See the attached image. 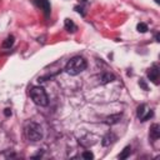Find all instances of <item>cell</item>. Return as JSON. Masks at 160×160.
<instances>
[{"label": "cell", "instance_id": "cell-1", "mask_svg": "<svg viewBox=\"0 0 160 160\" xmlns=\"http://www.w3.org/2000/svg\"><path fill=\"white\" fill-rule=\"evenodd\" d=\"M88 64H86V60L81 56H74L72 59H70L66 65H65V71L71 75V76H75V75H79L81 71H84L86 69Z\"/></svg>", "mask_w": 160, "mask_h": 160}, {"label": "cell", "instance_id": "cell-2", "mask_svg": "<svg viewBox=\"0 0 160 160\" xmlns=\"http://www.w3.org/2000/svg\"><path fill=\"white\" fill-rule=\"evenodd\" d=\"M25 135H26V139L29 141H32V142L39 141L42 139V129L39 124L30 121L25 126Z\"/></svg>", "mask_w": 160, "mask_h": 160}, {"label": "cell", "instance_id": "cell-3", "mask_svg": "<svg viewBox=\"0 0 160 160\" xmlns=\"http://www.w3.org/2000/svg\"><path fill=\"white\" fill-rule=\"evenodd\" d=\"M30 98L39 106H46L49 104L48 94L44 90V88H41V86H34V88H31V90H30Z\"/></svg>", "mask_w": 160, "mask_h": 160}, {"label": "cell", "instance_id": "cell-4", "mask_svg": "<svg viewBox=\"0 0 160 160\" xmlns=\"http://www.w3.org/2000/svg\"><path fill=\"white\" fill-rule=\"evenodd\" d=\"M152 116V110L149 109L145 104H141L138 108V118L140 119V121H146Z\"/></svg>", "mask_w": 160, "mask_h": 160}, {"label": "cell", "instance_id": "cell-5", "mask_svg": "<svg viewBox=\"0 0 160 160\" xmlns=\"http://www.w3.org/2000/svg\"><path fill=\"white\" fill-rule=\"evenodd\" d=\"M148 76H149V79H150L155 85H158V84H159V68H158L156 65H152V66L148 70Z\"/></svg>", "mask_w": 160, "mask_h": 160}, {"label": "cell", "instance_id": "cell-6", "mask_svg": "<svg viewBox=\"0 0 160 160\" xmlns=\"http://www.w3.org/2000/svg\"><path fill=\"white\" fill-rule=\"evenodd\" d=\"M34 2L38 8H40L44 11L45 16H48L50 14V2H49V0H34Z\"/></svg>", "mask_w": 160, "mask_h": 160}, {"label": "cell", "instance_id": "cell-7", "mask_svg": "<svg viewBox=\"0 0 160 160\" xmlns=\"http://www.w3.org/2000/svg\"><path fill=\"white\" fill-rule=\"evenodd\" d=\"M159 136H160V126L158 124L151 125V128H150V138L152 140H158Z\"/></svg>", "mask_w": 160, "mask_h": 160}, {"label": "cell", "instance_id": "cell-8", "mask_svg": "<svg viewBox=\"0 0 160 160\" xmlns=\"http://www.w3.org/2000/svg\"><path fill=\"white\" fill-rule=\"evenodd\" d=\"M115 139H116V136H115L114 134L109 132V134H106V135L102 138V141H101V144H102L104 146H108V145L112 144V142L115 141Z\"/></svg>", "mask_w": 160, "mask_h": 160}, {"label": "cell", "instance_id": "cell-9", "mask_svg": "<svg viewBox=\"0 0 160 160\" xmlns=\"http://www.w3.org/2000/svg\"><path fill=\"white\" fill-rule=\"evenodd\" d=\"M65 29L69 31V32H74L76 30V25L74 24L72 20L70 19H65Z\"/></svg>", "mask_w": 160, "mask_h": 160}, {"label": "cell", "instance_id": "cell-10", "mask_svg": "<svg viewBox=\"0 0 160 160\" xmlns=\"http://www.w3.org/2000/svg\"><path fill=\"white\" fill-rule=\"evenodd\" d=\"M100 80H101V82H102V84H106V82H110V81L115 80V76H114L112 74H110V72H105V74H102V75H101Z\"/></svg>", "mask_w": 160, "mask_h": 160}, {"label": "cell", "instance_id": "cell-11", "mask_svg": "<svg viewBox=\"0 0 160 160\" xmlns=\"http://www.w3.org/2000/svg\"><path fill=\"white\" fill-rule=\"evenodd\" d=\"M14 40H15V38H14L12 35L8 36V38L4 40V42H2V48H5V49H10V48L12 46V44H14Z\"/></svg>", "mask_w": 160, "mask_h": 160}, {"label": "cell", "instance_id": "cell-12", "mask_svg": "<svg viewBox=\"0 0 160 160\" xmlns=\"http://www.w3.org/2000/svg\"><path fill=\"white\" fill-rule=\"evenodd\" d=\"M120 119H121V114H116V115L109 116V118L106 119V124H116Z\"/></svg>", "mask_w": 160, "mask_h": 160}, {"label": "cell", "instance_id": "cell-13", "mask_svg": "<svg viewBox=\"0 0 160 160\" xmlns=\"http://www.w3.org/2000/svg\"><path fill=\"white\" fill-rule=\"evenodd\" d=\"M130 152H131V148H130V146H126V148H124V150H122V152L119 155V158H120V159H126V158L130 155Z\"/></svg>", "mask_w": 160, "mask_h": 160}, {"label": "cell", "instance_id": "cell-14", "mask_svg": "<svg viewBox=\"0 0 160 160\" xmlns=\"http://www.w3.org/2000/svg\"><path fill=\"white\" fill-rule=\"evenodd\" d=\"M136 29H138L139 32H146L148 31V25L145 22H139L136 25Z\"/></svg>", "mask_w": 160, "mask_h": 160}, {"label": "cell", "instance_id": "cell-15", "mask_svg": "<svg viewBox=\"0 0 160 160\" xmlns=\"http://www.w3.org/2000/svg\"><path fill=\"white\" fill-rule=\"evenodd\" d=\"M82 158H84V159H94V154H92L91 151H85V152L82 154Z\"/></svg>", "mask_w": 160, "mask_h": 160}, {"label": "cell", "instance_id": "cell-16", "mask_svg": "<svg viewBox=\"0 0 160 160\" xmlns=\"http://www.w3.org/2000/svg\"><path fill=\"white\" fill-rule=\"evenodd\" d=\"M139 84H140V85L144 88V90H148V86H146V84L144 82V80H142V79H140V82H139Z\"/></svg>", "mask_w": 160, "mask_h": 160}, {"label": "cell", "instance_id": "cell-17", "mask_svg": "<svg viewBox=\"0 0 160 160\" xmlns=\"http://www.w3.org/2000/svg\"><path fill=\"white\" fill-rule=\"evenodd\" d=\"M4 114H5L6 116H10V115H11V110H10V109H5V111H4Z\"/></svg>", "mask_w": 160, "mask_h": 160}, {"label": "cell", "instance_id": "cell-18", "mask_svg": "<svg viewBox=\"0 0 160 160\" xmlns=\"http://www.w3.org/2000/svg\"><path fill=\"white\" fill-rule=\"evenodd\" d=\"M155 2H156V4H160V0H155Z\"/></svg>", "mask_w": 160, "mask_h": 160}, {"label": "cell", "instance_id": "cell-19", "mask_svg": "<svg viewBox=\"0 0 160 160\" xmlns=\"http://www.w3.org/2000/svg\"><path fill=\"white\" fill-rule=\"evenodd\" d=\"M84 1H86V0H84Z\"/></svg>", "mask_w": 160, "mask_h": 160}]
</instances>
